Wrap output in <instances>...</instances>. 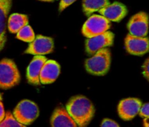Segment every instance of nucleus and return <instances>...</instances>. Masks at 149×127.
<instances>
[{
    "label": "nucleus",
    "mask_w": 149,
    "mask_h": 127,
    "mask_svg": "<svg viewBox=\"0 0 149 127\" xmlns=\"http://www.w3.org/2000/svg\"><path fill=\"white\" fill-rule=\"evenodd\" d=\"M66 110L77 126L80 127L87 126L95 114L93 103L81 95L71 97L66 105Z\"/></svg>",
    "instance_id": "f257e3e1"
},
{
    "label": "nucleus",
    "mask_w": 149,
    "mask_h": 127,
    "mask_svg": "<svg viewBox=\"0 0 149 127\" xmlns=\"http://www.w3.org/2000/svg\"><path fill=\"white\" fill-rule=\"evenodd\" d=\"M111 65V52L109 48L97 51L92 58L85 61V68L95 76H104L109 71Z\"/></svg>",
    "instance_id": "f03ea898"
},
{
    "label": "nucleus",
    "mask_w": 149,
    "mask_h": 127,
    "mask_svg": "<svg viewBox=\"0 0 149 127\" xmlns=\"http://www.w3.org/2000/svg\"><path fill=\"white\" fill-rule=\"evenodd\" d=\"M20 74L15 63L12 60L0 61V89L8 90L19 84Z\"/></svg>",
    "instance_id": "7ed1b4c3"
},
{
    "label": "nucleus",
    "mask_w": 149,
    "mask_h": 127,
    "mask_svg": "<svg viewBox=\"0 0 149 127\" xmlns=\"http://www.w3.org/2000/svg\"><path fill=\"white\" fill-rule=\"evenodd\" d=\"M39 115V110L36 103L28 100L20 102L13 111L16 120L24 126L33 123Z\"/></svg>",
    "instance_id": "20e7f679"
},
{
    "label": "nucleus",
    "mask_w": 149,
    "mask_h": 127,
    "mask_svg": "<svg viewBox=\"0 0 149 127\" xmlns=\"http://www.w3.org/2000/svg\"><path fill=\"white\" fill-rule=\"evenodd\" d=\"M111 23L104 16L94 15L87 19L82 27V33L87 38L101 34L109 30Z\"/></svg>",
    "instance_id": "39448f33"
},
{
    "label": "nucleus",
    "mask_w": 149,
    "mask_h": 127,
    "mask_svg": "<svg viewBox=\"0 0 149 127\" xmlns=\"http://www.w3.org/2000/svg\"><path fill=\"white\" fill-rule=\"evenodd\" d=\"M114 34L107 31L105 33L88 38L85 42V49L87 55H93L97 51L113 45Z\"/></svg>",
    "instance_id": "423d86ee"
},
{
    "label": "nucleus",
    "mask_w": 149,
    "mask_h": 127,
    "mask_svg": "<svg viewBox=\"0 0 149 127\" xmlns=\"http://www.w3.org/2000/svg\"><path fill=\"white\" fill-rule=\"evenodd\" d=\"M127 28L130 34L140 37L146 36L148 32V15L141 12L132 16L128 22Z\"/></svg>",
    "instance_id": "0eeeda50"
},
{
    "label": "nucleus",
    "mask_w": 149,
    "mask_h": 127,
    "mask_svg": "<svg viewBox=\"0 0 149 127\" xmlns=\"http://www.w3.org/2000/svg\"><path fill=\"white\" fill-rule=\"evenodd\" d=\"M53 49L54 43L52 38L38 35L33 42H31L25 53L33 55H45L52 52Z\"/></svg>",
    "instance_id": "6e6552de"
},
{
    "label": "nucleus",
    "mask_w": 149,
    "mask_h": 127,
    "mask_svg": "<svg viewBox=\"0 0 149 127\" xmlns=\"http://www.w3.org/2000/svg\"><path fill=\"white\" fill-rule=\"evenodd\" d=\"M125 48L131 55H143L149 52V39L128 34L125 38Z\"/></svg>",
    "instance_id": "1a4fd4ad"
},
{
    "label": "nucleus",
    "mask_w": 149,
    "mask_h": 127,
    "mask_svg": "<svg viewBox=\"0 0 149 127\" xmlns=\"http://www.w3.org/2000/svg\"><path fill=\"white\" fill-rule=\"evenodd\" d=\"M142 103L137 98H127L122 100L118 105V113L121 119L130 121L139 113Z\"/></svg>",
    "instance_id": "9d476101"
},
{
    "label": "nucleus",
    "mask_w": 149,
    "mask_h": 127,
    "mask_svg": "<svg viewBox=\"0 0 149 127\" xmlns=\"http://www.w3.org/2000/svg\"><path fill=\"white\" fill-rule=\"evenodd\" d=\"M99 12L109 21L119 22L127 15V9L122 3L114 2L102 8Z\"/></svg>",
    "instance_id": "9b49d317"
},
{
    "label": "nucleus",
    "mask_w": 149,
    "mask_h": 127,
    "mask_svg": "<svg viewBox=\"0 0 149 127\" xmlns=\"http://www.w3.org/2000/svg\"><path fill=\"white\" fill-rule=\"evenodd\" d=\"M61 71L59 64L55 60H47L42 66L39 74L41 84H48L53 83L58 77Z\"/></svg>",
    "instance_id": "f8f14e48"
},
{
    "label": "nucleus",
    "mask_w": 149,
    "mask_h": 127,
    "mask_svg": "<svg viewBox=\"0 0 149 127\" xmlns=\"http://www.w3.org/2000/svg\"><path fill=\"white\" fill-rule=\"evenodd\" d=\"M47 61V58L42 55H36L27 68L26 77L31 84L38 86L41 84L39 81V74L42 66Z\"/></svg>",
    "instance_id": "ddd939ff"
},
{
    "label": "nucleus",
    "mask_w": 149,
    "mask_h": 127,
    "mask_svg": "<svg viewBox=\"0 0 149 127\" xmlns=\"http://www.w3.org/2000/svg\"><path fill=\"white\" fill-rule=\"evenodd\" d=\"M50 123L51 126L53 127L77 126V124L70 116L66 108L63 106H59L55 109L51 117Z\"/></svg>",
    "instance_id": "4468645a"
},
{
    "label": "nucleus",
    "mask_w": 149,
    "mask_h": 127,
    "mask_svg": "<svg viewBox=\"0 0 149 127\" xmlns=\"http://www.w3.org/2000/svg\"><path fill=\"white\" fill-rule=\"evenodd\" d=\"M12 0H0V51L4 48L6 40V22L11 8Z\"/></svg>",
    "instance_id": "2eb2a0df"
},
{
    "label": "nucleus",
    "mask_w": 149,
    "mask_h": 127,
    "mask_svg": "<svg viewBox=\"0 0 149 127\" xmlns=\"http://www.w3.org/2000/svg\"><path fill=\"white\" fill-rule=\"evenodd\" d=\"M29 23L28 16L26 15L14 13L8 18V29L11 33H16Z\"/></svg>",
    "instance_id": "dca6fc26"
},
{
    "label": "nucleus",
    "mask_w": 149,
    "mask_h": 127,
    "mask_svg": "<svg viewBox=\"0 0 149 127\" xmlns=\"http://www.w3.org/2000/svg\"><path fill=\"white\" fill-rule=\"evenodd\" d=\"M110 4L109 0H83V11L87 16H90Z\"/></svg>",
    "instance_id": "f3484780"
},
{
    "label": "nucleus",
    "mask_w": 149,
    "mask_h": 127,
    "mask_svg": "<svg viewBox=\"0 0 149 127\" xmlns=\"http://www.w3.org/2000/svg\"><path fill=\"white\" fill-rule=\"evenodd\" d=\"M17 38L20 40L31 43L35 39V34L30 26L26 25L17 33Z\"/></svg>",
    "instance_id": "a211bd4d"
},
{
    "label": "nucleus",
    "mask_w": 149,
    "mask_h": 127,
    "mask_svg": "<svg viewBox=\"0 0 149 127\" xmlns=\"http://www.w3.org/2000/svg\"><path fill=\"white\" fill-rule=\"evenodd\" d=\"M4 126H17V127H23L24 125L21 124L19 123L14 116H13L10 111L7 112L5 113V116L4 119L0 122V127Z\"/></svg>",
    "instance_id": "6ab92c4d"
},
{
    "label": "nucleus",
    "mask_w": 149,
    "mask_h": 127,
    "mask_svg": "<svg viewBox=\"0 0 149 127\" xmlns=\"http://www.w3.org/2000/svg\"><path fill=\"white\" fill-rule=\"evenodd\" d=\"M139 115L142 118L149 117V103L142 105L139 111Z\"/></svg>",
    "instance_id": "aec40b11"
},
{
    "label": "nucleus",
    "mask_w": 149,
    "mask_h": 127,
    "mask_svg": "<svg viewBox=\"0 0 149 127\" xmlns=\"http://www.w3.org/2000/svg\"><path fill=\"white\" fill-rule=\"evenodd\" d=\"M75 1H77V0H61L59 5V12H62L63 10H65L67 7L71 5Z\"/></svg>",
    "instance_id": "412c9836"
},
{
    "label": "nucleus",
    "mask_w": 149,
    "mask_h": 127,
    "mask_svg": "<svg viewBox=\"0 0 149 127\" xmlns=\"http://www.w3.org/2000/svg\"><path fill=\"white\" fill-rule=\"evenodd\" d=\"M101 126L103 127H119V125L113 121L111 119H106L103 121L101 124Z\"/></svg>",
    "instance_id": "4be33fe9"
},
{
    "label": "nucleus",
    "mask_w": 149,
    "mask_h": 127,
    "mask_svg": "<svg viewBox=\"0 0 149 127\" xmlns=\"http://www.w3.org/2000/svg\"><path fill=\"white\" fill-rule=\"evenodd\" d=\"M143 74L149 81V58L145 61L143 65Z\"/></svg>",
    "instance_id": "5701e85b"
},
{
    "label": "nucleus",
    "mask_w": 149,
    "mask_h": 127,
    "mask_svg": "<svg viewBox=\"0 0 149 127\" xmlns=\"http://www.w3.org/2000/svg\"><path fill=\"white\" fill-rule=\"evenodd\" d=\"M4 116H5V112H4V106L1 101H0V122L4 119Z\"/></svg>",
    "instance_id": "b1692460"
},
{
    "label": "nucleus",
    "mask_w": 149,
    "mask_h": 127,
    "mask_svg": "<svg viewBox=\"0 0 149 127\" xmlns=\"http://www.w3.org/2000/svg\"><path fill=\"white\" fill-rule=\"evenodd\" d=\"M143 125H144V126H146V127H149V117L148 118H144Z\"/></svg>",
    "instance_id": "393cba45"
},
{
    "label": "nucleus",
    "mask_w": 149,
    "mask_h": 127,
    "mask_svg": "<svg viewBox=\"0 0 149 127\" xmlns=\"http://www.w3.org/2000/svg\"><path fill=\"white\" fill-rule=\"evenodd\" d=\"M39 1H53L55 0H39Z\"/></svg>",
    "instance_id": "a878e982"
},
{
    "label": "nucleus",
    "mask_w": 149,
    "mask_h": 127,
    "mask_svg": "<svg viewBox=\"0 0 149 127\" xmlns=\"http://www.w3.org/2000/svg\"><path fill=\"white\" fill-rule=\"evenodd\" d=\"M1 100H2V97H1V94H0V101H1Z\"/></svg>",
    "instance_id": "bb28decb"
}]
</instances>
